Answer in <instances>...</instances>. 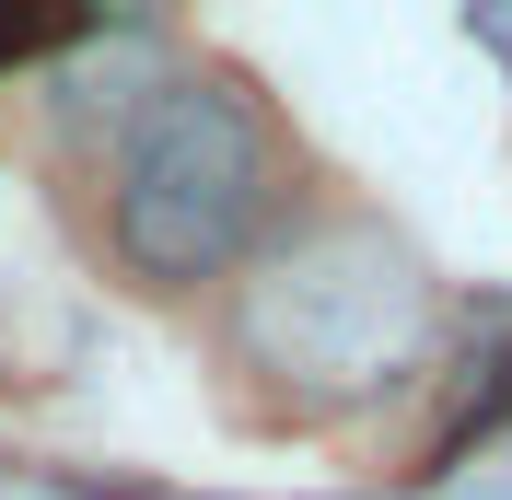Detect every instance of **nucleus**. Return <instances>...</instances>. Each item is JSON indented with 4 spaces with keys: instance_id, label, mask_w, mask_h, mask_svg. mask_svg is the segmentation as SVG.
<instances>
[{
    "instance_id": "f257e3e1",
    "label": "nucleus",
    "mask_w": 512,
    "mask_h": 500,
    "mask_svg": "<svg viewBox=\"0 0 512 500\" xmlns=\"http://www.w3.org/2000/svg\"><path fill=\"white\" fill-rule=\"evenodd\" d=\"M268 175H280V140L256 117L245 82L222 70H187L163 82L117 140V175H105V221H117V256L152 291L210 280L256 221H268Z\"/></svg>"
}]
</instances>
